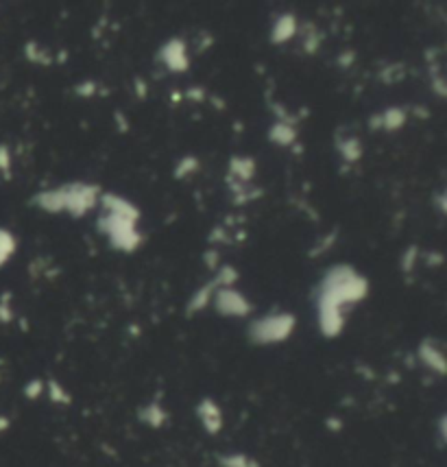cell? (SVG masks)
<instances>
[{
    "instance_id": "1",
    "label": "cell",
    "mask_w": 447,
    "mask_h": 467,
    "mask_svg": "<svg viewBox=\"0 0 447 467\" xmlns=\"http://www.w3.org/2000/svg\"><path fill=\"white\" fill-rule=\"evenodd\" d=\"M369 293L367 277L349 264H336L318 288V330L325 338H336L345 327V308L362 301Z\"/></svg>"
},
{
    "instance_id": "2",
    "label": "cell",
    "mask_w": 447,
    "mask_h": 467,
    "mask_svg": "<svg viewBox=\"0 0 447 467\" xmlns=\"http://www.w3.org/2000/svg\"><path fill=\"white\" fill-rule=\"evenodd\" d=\"M135 225H138L135 219L113 214V212H105L96 223L98 230L109 238L111 247L124 251V254H133V251H138V247L142 245V234L135 230Z\"/></svg>"
},
{
    "instance_id": "3",
    "label": "cell",
    "mask_w": 447,
    "mask_h": 467,
    "mask_svg": "<svg viewBox=\"0 0 447 467\" xmlns=\"http://www.w3.org/2000/svg\"><path fill=\"white\" fill-rule=\"evenodd\" d=\"M297 317L290 312H271L249 325V338L255 345H275L295 332Z\"/></svg>"
},
{
    "instance_id": "4",
    "label": "cell",
    "mask_w": 447,
    "mask_h": 467,
    "mask_svg": "<svg viewBox=\"0 0 447 467\" xmlns=\"http://www.w3.org/2000/svg\"><path fill=\"white\" fill-rule=\"evenodd\" d=\"M61 191V204L63 210L70 212L74 219L83 217L87 210H92L98 201L100 195V188L94 184H66V186H59Z\"/></svg>"
},
{
    "instance_id": "5",
    "label": "cell",
    "mask_w": 447,
    "mask_h": 467,
    "mask_svg": "<svg viewBox=\"0 0 447 467\" xmlns=\"http://www.w3.org/2000/svg\"><path fill=\"white\" fill-rule=\"evenodd\" d=\"M212 299L216 304V310L225 314V317H247L251 312L249 299L236 288H216Z\"/></svg>"
},
{
    "instance_id": "6",
    "label": "cell",
    "mask_w": 447,
    "mask_h": 467,
    "mask_svg": "<svg viewBox=\"0 0 447 467\" xmlns=\"http://www.w3.org/2000/svg\"><path fill=\"white\" fill-rule=\"evenodd\" d=\"M197 417L203 426V431L208 435H219L223 431V409L219 406V402L212 398H203L197 404Z\"/></svg>"
},
{
    "instance_id": "7",
    "label": "cell",
    "mask_w": 447,
    "mask_h": 467,
    "mask_svg": "<svg viewBox=\"0 0 447 467\" xmlns=\"http://www.w3.org/2000/svg\"><path fill=\"white\" fill-rule=\"evenodd\" d=\"M417 358L430 371H434L437 376H445V371H447L445 354H443V349L437 343H434L432 338H424V340H421L419 347H417Z\"/></svg>"
},
{
    "instance_id": "8",
    "label": "cell",
    "mask_w": 447,
    "mask_h": 467,
    "mask_svg": "<svg viewBox=\"0 0 447 467\" xmlns=\"http://www.w3.org/2000/svg\"><path fill=\"white\" fill-rule=\"evenodd\" d=\"M157 57L173 72H184L190 66L188 50H186V44L182 40H168V42H164L162 48H160V53H157Z\"/></svg>"
},
{
    "instance_id": "9",
    "label": "cell",
    "mask_w": 447,
    "mask_h": 467,
    "mask_svg": "<svg viewBox=\"0 0 447 467\" xmlns=\"http://www.w3.org/2000/svg\"><path fill=\"white\" fill-rule=\"evenodd\" d=\"M297 35V18L292 14H282L275 24H273V31H271V42L273 44H284L288 40Z\"/></svg>"
},
{
    "instance_id": "10",
    "label": "cell",
    "mask_w": 447,
    "mask_h": 467,
    "mask_svg": "<svg viewBox=\"0 0 447 467\" xmlns=\"http://www.w3.org/2000/svg\"><path fill=\"white\" fill-rule=\"evenodd\" d=\"M138 417H140V422L151 426V428H162L166 424V420H168V413L164 411L160 400H153V402L146 404V406L140 409Z\"/></svg>"
},
{
    "instance_id": "11",
    "label": "cell",
    "mask_w": 447,
    "mask_h": 467,
    "mask_svg": "<svg viewBox=\"0 0 447 467\" xmlns=\"http://www.w3.org/2000/svg\"><path fill=\"white\" fill-rule=\"evenodd\" d=\"M268 140L279 144V146H290L292 142L297 140V131H295V127H292L290 122L277 120L271 127V131H268Z\"/></svg>"
},
{
    "instance_id": "12",
    "label": "cell",
    "mask_w": 447,
    "mask_h": 467,
    "mask_svg": "<svg viewBox=\"0 0 447 467\" xmlns=\"http://www.w3.org/2000/svg\"><path fill=\"white\" fill-rule=\"evenodd\" d=\"M214 293H216V282H210L206 286H201L197 293L193 295V299H190V304L186 308V314H190V317H193L195 312H199L201 308H206L210 301H212Z\"/></svg>"
},
{
    "instance_id": "13",
    "label": "cell",
    "mask_w": 447,
    "mask_h": 467,
    "mask_svg": "<svg viewBox=\"0 0 447 467\" xmlns=\"http://www.w3.org/2000/svg\"><path fill=\"white\" fill-rule=\"evenodd\" d=\"M229 173H232V177H236L238 182H249L255 175V160L232 158V162H229Z\"/></svg>"
},
{
    "instance_id": "14",
    "label": "cell",
    "mask_w": 447,
    "mask_h": 467,
    "mask_svg": "<svg viewBox=\"0 0 447 467\" xmlns=\"http://www.w3.org/2000/svg\"><path fill=\"white\" fill-rule=\"evenodd\" d=\"M406 122V111L402 107H391L384 113H380V129L384 131H397Z\"/></svg>"
},
{
    "instance_id": "15",
    "label": "cell",
    "mask_w": 447,
    "mask_h": 467,
    "mask_svg": "<svg viewBox=\"0 0 447 467\" xmlns=\"http://www.w3.org/2000/svg\"><path fill=\"white\" fill-rule=\"evenodd\" d=\"M219 465L221 467H260V463L251 459L249 454L245 452H229V454H221L219 459Z\"/></svg>"
},
{
    "instance_id": "16",
    "label": "cell",
    "mask_w": 447,
    "mask_h": 467,
    "mask_svg": "<svg viewBox=\"0 0 447 467\" xmlns=\"http://www.w3.org/2000/svg\"><path fill=\"white\" fill-rule=\"evenodd\" d=\"M44 393L48 395V400L53 404H63V406H68V404L72 402V395L57 380H53V378L46 380V391H44Z\"/></svg>"
},
{
    "instance_id": "17",
    "label": "cell",
    "mask_w": 447,
    "mask_h": 467,
    "mask_svg": "<svg viewBox=\"0 0 447 467\" xmlns=\"http://www.w3.org/2000/svg\"><path fill=\"white\" fill-rule=\"evenodd\" d=\"M340 155L347 162H356L358 158L362 155V144L358 138H342L340 142Z\"/></svg>"
},
{
    "instance_id": "18",
    "label": "cell",
    "mask_w": 447,
    "mask_h": 467,
    "mask_svg": "<svg viewBox=\"0 0 447 467\" xmlns=\"http://www.w3.org/2000/svg\"><path fill=\"white\" fill-rule=\"evenodd\" d=\"M14 249H16V241L14 236H11L9 232H3L0 230V267L14 256Z\"/></svg>"
},
{
    "instance_id": "19",
    "label": "cell",
    "mask_w": 447,
    "mask_h": 467,
    "mask_svg": "<svg viewBox=\"0 0 447 467\" xmlns=\"http://www.w3.org/2000/svg\"><path fill=\"white\" fill-rule=\"evenodd\" d=\"M46 391V380H42V378H35V380L27 382V387H24V395H27L29 400H37L42 398Z\"/></svg>"
},
{
    "instance_id": "20",
    "label": "cell",
    "mask_w": 447,
    "mask_h": 467,
    "mask_svg": "<svg viewBox=\"0 0 447 467\" xmlns=\"http://www.w3.org/2000/svg\"><path fill=\"white\" fill-rule=\"evenodd\" d=\"M197 166H199V160H197V158H186V160L179 162V166L175 169V177H177V180H182V177H186V175L195 173Z\"/></svg>"
},
{
    "instance_id": "21",
    "label": "cell",
    "mask_w": 447,
    "mask_h": 467,
    "mask_svg": "<svg viewBox=\"0 0 447 467\" xmlns=\"http://www.w3.org/2000/svg\"><path fill=\"white\" fill-rule=\"evenodd\" d=\"M94 92H96V83L94 81H85L83 85H76V94H81L83 98L94 96Z\"/></svg>"
},
{
    "instance_id": "22",
    "label": "cell",
    "mask_w": 447,
    "mask_h": 467,
    "mask_svg": "<svg viewBox=\"0 0 447 467\" xmlns=\"http://www.w3.org/2000/svg\"><path fill=\"white\" fill-rule=\"evenodd\" d=\"M415 260H417V247H411V249L406 251L404 260H402L404 271H411V269H413V264H415Z\"/></svg>"
},
{
    "instance_id": "23",
    "label": "cell",
    "mask_w": 447,
    "mask_h": 467,
    "mask_svg": "<svg viewBox=\"0 0 447 467\" xmlns=\"http://www.w3.org/2000/svg\"><path fill=\"white\" fill-rule=\"evenodd\" d=\"M184 96L190 100H203L206 98V90H203V87H188Z\"/></svg>"
},
{
    "instance_id": "24",
    "label": "cell",
    "mask_w": 447,
    "mask_h": 467,
    "mask_svg": "<svg viewBox=\"0 0 447 467\" xmlns=\"http://www.w3.org/2000/svg\"><path fill=\"white\" fill-rule=\"evenodd\" d=\"M351 59H353V50H347V53L338 57V64H340L342 68H349V66H351Z\"/></svg>"
},
{
    "instance_id": "25",
    "label": "cell",
    "mask_w": 447,
    "mask_h": 467,
    "mask_svg": "<svg viewBox=\"0 0 447 467\" xmlns=\"http://www.w3.org/2000/svg\"><path fill=\"white\" fill-rule=\"evenodd\" d=\"M9 166V153L5 146H0V169H7Z\"/></svg>"
},
{
    "instance_id": "26",
    "label": "cell",
    "mask_w": 447,
    "mask_h": 467,
    "mask_svg": "<svg viewBox=\"0 0 447 467\" xmlns=\"http://www.w3.org/2000/svg\"><path fill=\"white\" fill-rule=\"evenodd\" d=\"M135 87H138V94H140V98H144V94H146L144 81H142V79H135Z\"/></svg>"
},
{
    "instance_id": "27",
    "label": "cell",
    "mask_w": 447,
    "mask_h": 467,
    "mask_svg": "<svg viewBox=\"0 0 447 467\" xmlns=\"http://www.w3.org/2000/svg\"><path fill=\"white\" fill-rule=\"evenodd\" d=\"M327 426L331 428V431H340V428H342V422H338L336 417H329V420H327Z\"/></svg>"
},
{
    "instance_id": "28",
    "label": "cell",
    "mask_w": 447,
    "mask_h": 467,
    "mask_svg": "<svg viewBox=\"0 0 447 467\" xmlns=\"http://www.w3.org/2000/svg\"><path fill=\"white\" fill-rule=\"evenodd\" d=\"M206 262L210 264V267H214V264H216V251H208V256H206Z\"/></svg>"
},
{
    "instance_id": "29",
    "label": "cell",
    "mask_w": 447,
    "mask_h": 467,
    "mask_svg": "<svg viewBox=\"0 0 447 467\" xmlns=\"http://www.w3.org/2000/svg\"><path fill=\"white\" fill-rule=\"evenodd\" d=\"M9 426H11V422H9L7 417H0V433H3V431H7Z\"/></svg>"
}]
</instances>
